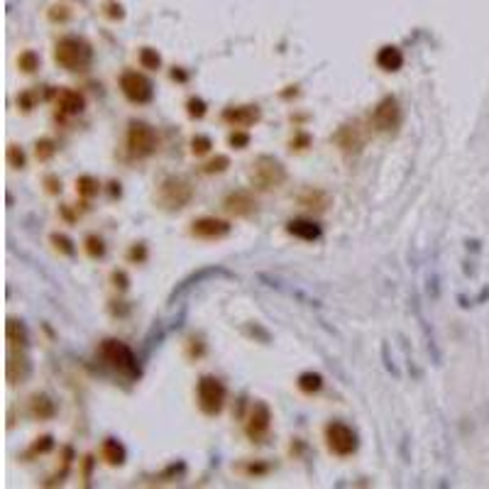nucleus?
Returning <instances> with one entry per match:
<instances>
[{"label":"nucleus","instance_id":"1","mask_svg":"<svg viewBox=\"0 0 489 489\" xmlns=\"http://www.w3.org/2000/svg\"><path fill=\"white\" fill-rule=\"evenodd\" d=\"M54 62L67 71H88L93 64V46L83 37H62L54 46Z\"/></svg>","mask_w":489,"mask_h":489},{"label":"nucleus","instance_id":"2","mask_svg":"<svg viewBox=\"0 0 489 489\" xmlns=\"http://www.w3.org/2000/svg\"><path fill=\"white\" fill-rule=\"evenodd\" d=\"M98 355H101V360H103L110 370L118 372L120 377H125V379H130V381L139 379L137 357H135V352L125 345L123 340H115V338L103 340L101 348H98Z\"/></svg>","mask_w":489,"mask_h":489},{"label":"nucleus","instance_id":"3","mask_svg":"<svg viewBox=\"0 0 489 489\" xmlns=\"http://www.w3.org/2000/svg\"><path fill=\"white\" fill-rule=\"evenodd\" d=\"M194 198V186L184 176H166L155 194V201L162 211H181Z\"/></svg>","mask_w":489,"mask_h":489},{"label":"nucleus","instance_id":"4","mask_svg":"<svg viewBox=\"0 0 489 489\" xmlns=\"http://www.w3.org/2000/svg\"><path fill=\"white\" fill-rule=\"evenodd\" d=\"M250 181H252L255 189L259 191H272L286 181V169L277 157L259 155L257 160L250 164Z\"/></svg>","mask_w":489,"mask_h":489},{"label":"nucleus","instance_id":"5","mask_svg":"<svg viewBox=\"0 0 489 489\" xmlns=\"http://www.w3.org/2000/svg\"><path fill=\"white\" fill-rule=\"evenodd\" d=\"M225 384H223L218 377H201L198 384H196V399H198V409H201L206 416H218L225 406Z\"/></svg>","mask_w":489,"mask_h":489},{"label":"nucleus","instance_id":"6","mask_svg":"<svg viewBox=\"0 0 489 489\" xmlns=\"http://www.w3.org/2000/svg\"><path fill=\"white\" fill-rule=\"evenodd\" d=\"M323 433H325V445H328V450L333 455H338V458H348V455L355 453L357 445H360L355 428L343 421H330Z\"/></svg>","mask_w":489,"mask_h":489},{"label":"nucleus","instance_id":"7","mask_svg":"<svg viewBox=\"0 0 489 489\" xmlns=\"http://www.w3.org/2000/svg\"><path fill=\"white\" fill-rule=\"evenodd\" d=\"M157 150V132L152 125L142 120H132L128 128V152L137 160L150 157Z\"/></svg>","mask_w":489,"mask_h":489},{"label":"nucleus","instance_id":"8","mask_svg":"<svg viewBox=\"0 0 489 489\" xmlns=\"http://www.w3.org/2000/svg\"><path fill=\"white\" fill-rule=\"evenodd\" d=\"M120 91L125 93L128 101H132L137 105L150 103L152 98H155L152 81L139 71H123V76H120Z\"/></svg>","mask_w":489,"mask_h":489},{"label":"nucleus","instance_id":"9","mask_svg":"<svg viewBox=\"0 0 489 489\" xmlns=\"http://www.w3.org/2000/svg\"><path fill=\"white\" fill-rule=\"evenodd\" d=\"M402 105L394 96H384L379 103L372 110V125H375L379 132H394L402 125Z\"/></svg>","mask_w":489,"mask_h":489},{"label":"nucleus","instance_id":"10","mask_svg":"<svg viewBox=\"0 0 489 489\" xmlns=\"http://www.w3.org/2000/svg\"><path fill=\"white\" fill-rule=\"evenodd\" d=\"M269 428H272V411L264 402H255L252 409H250L245 431L252 438V443H264V438L269 436Z\"/></svg>","mask_w":489,"mask_h":489},{"label":"nucleus","instance_id":"11","mask_svg":"<svg viewBox=\"0 0 489 489\" xmlns=\"http://www.w3.org/2000/svg\"><path fill=\"white\" fill-rule=\"evenodd\" d=\"M189 232L198 240H221V237L230 235V223L221 221V218H198L191 223Z\"/></svg>","mask_w":489,"mask_h":489},{"label":"nucleus","instance_id":"12","mask_svg":"<svg viewBox=\"0 0 489 489\" xmlns=\"http://www.w3.org/2000/svg\"><path fill=\"white\" fill-rule=\"evenodd\" d=\"M6 375H8V381L12 386L15 384H25L32 375V362L25 352H20V348H10L8 352V365H6Z\"/></svg>","mask_w":489,"mask_h":489},{"label":"nucleus","instance_id":"13","mask_svg":"<svg viewBox=\"0 0 489 489\" xmlns=\"http://www.w3.org/2000/svg\"><path fill=\"white\" fill-rule=\"evenodd\" d=\"M223 208H225L230 216H240V218H248L257 211V201H255V196L250 191H232V194L225 196V201H223Z\"/></svg>","mask_w":489,"mask_h":489},{"label":"nucleus","instance_id":"14","mask_svg":"<svg viewBox=\"0 0 489 489\" xmlns=\"http://www.w3.org/2000/svg\"><path fill=\"white\" fill-rule=\"evenodd\" d=\"M259 108L257 105H230V108L223 110V123L232 125L235 130L250 128L259 120Z\"/></svg>","mask_w":489,"mask_h":489},{"label":"nucleus","instance_id":"15","mask_svg":"<svg viewBox=\"0 0 489 489\" xmlns=\"http://www.w3.org/2000/svg\"><path fill=\"white\" fill-rule=\"evenodd\" d=\"M286 232L293 237H299V240L314 242L323 235V228H320L316 221H309V218H296V221L286 223Z\"/></svg>","mask_w":489,"mask_h":489},{"label":"nucleus","instance_id":"16","mask_svg":"<svg viewBox=\"0 0 489 489\" xmlns=\"http://www.w3.org/2000/svg\"><path fill=\"white\" fill-rule=\"evenodd\" d=\"M375 62H377V67H379L381 71H399V69L404 67V54H402L399 46L386 44V46H381L379 52H377Z\"/></svg>","mask_w":489,"mask_h":489},{"label":"nucleus","instance_id":"17","mask_svg":"<svg viewBox=\"0 0 489 489\" xmlns=\"http://www.w3.org/2000/svg\"><path fill=\"white\" fill-rule=\"evenodd\" d=\"M57 108L67 115H78L83 108H86V101L78 91L74 88H64V91L57 93Z\"/></svg>","mask_w":489,"mask_h":489},{"label":"nucleus","instance_id":"18","mask_svg":"<svg viewBox=\"0 0 489 489\" xmlns=\"http://www.w3.org/2000/svg\"><path fill=\"white\" fill-rule=\"evenodd\" d=\"M6 338H8V345L10 348H20L25 350L30 345V333H27V325L17 318H8L6 323Z\"/></svg>","mask_w":489,"mask_h":489},{"label":"nucleus","instance_id":"19","mask_svg":"<svg viewBox=\"0 0 489 489\" xmlns=\"http://www.w3.org/2000/svg\"><path fill=\"white\" fill-rule=\"evenodd\" d=\"M299 206L309 208V211H316V213H323L325 208L330 206V196L320 189H306L304 194L299 196Z\"/></svg>","mask_w":489,"mask_h":489},{"label":"nucleus","instance_id":"20","mask_svg":"<svg viewBox=\"0 0 489 489\" xmlns=\"http://www.w3.org/2000/svg\"><path fill=\"white\" fill-rule=\"evenodd\" d=\"M101 455H103V460L108 465H113V467H120V465H125L128 450H125V445L120 443V440H115V438H105L103 445H101Z\"/></svg>","mask_w":489,"mask_h":489},{"label":"nucleus","instance_id":"21","mask_svg":"<svg viewBox=\"0 0 489 489\" xmlns=\"http://www.w3.org/2000/svg\"><path fill=\"white\" fill-rule=\"evenodd\" d=\"M54 413H57V406H54V402L46 394H35L30 399V416L46 421V418H54Z\"/></svg>","mask_w":489,"mask_h":489},{"label":"nucleus","instance_id":"22","mask_svg":"<svg viewBox=\"0 0 489 489\" xmlns=\"http://www.w3.org/2000/svg\"><path fill=\"white\" fill-rule=\"evenodd\" d=\"M208 277H228V272L225 269H201V272H196L194 277H189V279H184V282L179 284V286L174 289V293H171V301L176 299V296H181L184 291H189L191 286H196L198 282H203V279H208Z\"/></svg>","mask_w":489,"mask_h":489},{"label":"nucleus","instance_id":"23","mask_svg":"<svg viewBox=\"0 0 489 489\" xmlns=\"http://www.w3.org/2000/svg\"><path fill=\"white\" fill-rule=\"evenodd\" d=\"M335 142H338L345 152H352V150L357 152L362 147V137H360V132H357L355 125H345V128H340V132L335 135Z\"/></svg>","mask_w":489,"mask_h":489},{"label":"nucleus","instance_id":"24","mask_svg":"<svg viewBox=\"0 0 489 489\" xmlns=\"http://www.w3.org/2000/svg\"><path fill=\"white\" fill-rule=\"evenodd\" d=\"M296 386H299L304 394H318V391L323 389V377H320L318 372H304V375H299Z\"/></svg>","mask_w":489,"mask_h":489},{"label":"nucleus","instance_id":"25","mask_svg":"<svg viewBox=\"0 0 489 489\" xmlns=\"http://www.w3.org/2000/svg\"><path fill=\"white\" fill-rule=\"evenodd\" d=\"M76 191L83 198H93V196H98V191H101V184H98V179H93L91 174H83L76 179Z\"/></svg>","mask_w":489,"mask_h":489},{"label":"nucleus","instance_id":"26","mask_svg":"<svg viewBox=\"0 0 489 489\" xmlns=\"http://www.w3.org/2000/svg\"><path fill=\"white\" fill-rule=\"evenodd\" d=\"M49 242L54 245L57 252L67 255V257H74V255H76V248H74L71 237H67L64 232H52V235H49Z\"/></svg>","mask_w":489,"mask_h":489},{"label":"nucleus","instance_id":"27","mask_svg":"<svg viewBox=\"0 0 489 489\" xmlns=\"http://www.w3.org/2000/svg\"><path fill=\"white\" fill-rule=\"evenodd\" d=\"M139 64H142V69L157 71V69L162 67V57L157 54V49H150V46H144L142 52H139Z\"/></svg>","mask_w":489,"mask_h":489},{"label":"nucleus","instance_id":"28","mask_svg":"<svg viewBox=\"0 0 489 489\" xmlns=\"http://www.w3.org/2000/svg\"><path fill=\"white\" fill-rule=\"evenodd\" d=\"M17 67H20L25 74L37 71V69H40V54L32 52V49H27V52H22L20 57H17Z\"/></svg>","mask_w":489,"mask_h":489},{"label":"nucleus","instance_id":"29","mask_svg":"<svg viewBox=\"0 0 489 489\" xmlns=\"http://www.w3.org/2000/svg\"><path fill=\"white\" fill-rule=\"evenodd\" d=\"M86 252H88V257H93V259H101L105 255V242H103V237H98V235H88L86 237Z\"/></svg>","mask_w":489,"mask_h":489},{"label":"nucleus","instance_id":"30","mask_svg":"<svg viewBox=\"0 0 489 489\" xmlns=\"http://www.w3.org/2000/svg\"><path fill=\"white\" fill-rule=\"evenodd\" d=\"M211 147H213V139L208 137V135H196V137L191 139V152H194L196 157L208 155V152H211Z\"/></svg>","mask_w":489,"mask_h":489},{"label":"nucleus","instance_id":"31","mask_svg":"<svg viewBox=\"0 0 489 489\" xmlns=\"http://www.w3.org/2000/svg\"><path fill=\"white\" fill-rule=\"evenodd\" d=\"M35 152H37V160L46 162L57 155V144H54L52 139H40V142L35 144Z\"/></svg>","mask_w":489,"mask_h":489},{"label":"nucleus","instance_id":"32","mask_svg":"<svg viewBox=\"0 0 489 489\" xmlns=\"http://www.w3.org/2000/svg\"><path fill=\"white\" fill-rule=\"evenodd\" d=\"M228 166H230V160H228L225 155H218L216 160H211V162L203 164V174H223Z\"/></svg>","mask_w":489,"mask_h":489},{"label":"nucleus","instance_id":"33","mask_svg":"<svg viewBox=\"0 0 489 489\" xmlns=\"http://www.w3.org/2000/svg\"><path fill=\"white\" fill-rule=\"evenodd\" d=\"M25 152L17 147V144H8V164L12 166V169H22L25 166Z\"/></svg>","mask_w":489,"mask_h":489},{"label":"nucleus","instance_id":"34","mask_svg":"<svg viewBox=\"0 0 489 489\" xmlns=\"http://www.w3.org/2000/svg\"><path fill=\"white\" fill-rule=\"evenodd\" d=\"M186 113H189L191 118H203V115H206V101H203V98H189V101H186Z\"/></svg>","mask_w":489,"mask_h":489},{"label":"nucleus","instance_id":"35","mask_svg":"<svg viewBox=\"0 0 489 489\" xmlns=\"http://www.w3.org/2000/svg\"><path fill=\"white\" fill-rule=\"evenodd\" d=\"M228 142H230L235 150H245V147L250 144V132L248 130H235V132H230Z\"/></svg>","mask_w":489,"mask_h":489},{"label":"nucleus","instance_id":"36","mask_svg":"<svg viewBox=\"0 0 489 489\" xmlns=\"http://www.w3.org/2000/svg\"><path fill=\"white\" fill-rule=\"evenodd\" d=\"M52 448H54V438L42 436V438H37V443L32 445V453H49Z\"/></svg>","mask_w":489,"mask_h":489},{"label":"nucleus","instance_id":"37","mask_svg":"<svg viewBox=\"0 0 489 489\" xmlns=\"http://www.w3.org/2000/svg\"><path fill=\"white\" fill-rule=\"evenodd\" d=\"M17 103H20L22 110H32V108H35V103H37V93L35 91L20 93V96H17Z\"/></svg>","mask_w":489,"mask_h":489},{"label":"nucleus","instance_id":"38","mask_svg":"<svg viewBox=\"0 0 489 489\" xmlns=\"http://www.w3.org/2000/svg\"><path fill=\"white\" fill-rule=\"evenodd\" d=\"M311 144V135H306V132H296L291 137V150H306Z\"/></svg>","mask_w":489,"mask_h":489},{"label":"nucleus","instance_id":"39","mask_svg":"<svg viewBox=\"0 0 489 489\" xmlns=\"http://www.w3.org/2000/svg\"><path fill=\"white\" fill-rule=\"evenodd\" d=\"M128 259H130V262H144V259H147V248H144L142 242H139V245H135V248L128 252Z\"/></svg>","mask_w":489,"mask_h":489},{"label":"nucleus","instance_id":"40","mask_svg":"<svg viewBox=\"0 0 489 489\" xmlns=\"http://www.w3.org/2000/svg\"><path fill=\"white\" fill-rule=\"evenodd\" d=\"M105 15H108L110 20H123L125 10H123V6H118V3H105Z\"/></svg>","mask_w":489,"mask_h":489},{"label":"nucleus","instance_id":"41","mask_svg":"<svg viewBox=\"0 0 489 489\" xmlns=\"http://www.w3.org/2000/svg\"><path fill=\"white\" fill-rule=\"evenodd\" d=\"M110 279H113V284L120 289V291H125V289L130 286V279H128V274H125L123 269H115L113 277H110Z\"/></svg>","mask_w":489,"mask_h":489},{"label":"nucleus","instance_id":"42","mask_svg":"<svg viewBox=\"0 0 489 489\" xmlns=\"http://www.w3.org/2000/svg\"><path fill=\"white\" fill-rule=\"evenodd\" d=\"M44 186L49 194H62V179H57V176H44Z\"/></svg>","mask_w":489,"mask_h":489},{"label":"nucleus","instance_id":"43","mask_svg":"<svg viewBox=\"0 0 489 489\" xmlns=\"http://www.w3.org/2000/svg\"><path fill=\"white\" fill-rule=\"evenodd\" d=\"M269 472V465H250L248 467V474H255V477H257V474H267Z\"/></svg>","mask_w":489,"mask_h":489},{"label":"nucleus","instance_id":"44","mask_svg":"<svg viewBox=\"0 0 489 489\" xmlns=\"http://www.w3.org/2000/svg\"><path fill=\"white\" fill-rule=\"evenodd\" d=\"M69 12L67 8H52V20H67Z\"/></svg>","mask_w":489,"mask_h":489},{"label":"nucleus","instance_id":"45","mask_svg":"<svg viewBox=\"0 0 489 489\" xmlns=\"http://www.w3.org/2000/svg\"><path fill=\"white\" fill-rule=\"evenodd\" d=\"M171 78H174V81H186V74L181 71V69H174V71H171Z\"/></svg>","mask_w":489,"mask_h":489},{"label":"nucleus","instance_id":"46","mask_svg":"<svg viewBox=\"0 0 489 489\" xmlns=\"http://www.w3.org/2000/svg\"><path fill=\"white\" fill-rule=\"evenodd\" d=\"M110 194H113V196H120V184H115V181H113V189H110Z\"/></svg>","mask_w":489,"mask_h":489}]
</instances>
